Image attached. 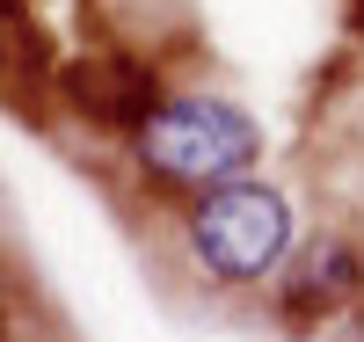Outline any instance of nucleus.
I'll use <instances>...</instances> for the list:
<instances>
[{
  "label": "nucleus",
  "mask_w": 364,
  "mask_h": 342,
  "mask_svg": "<svg viewBox=\"0 0 364 342\" xmlns=\"http://www.w3.org/2000/svg\"><path fill=\"white\" fill-rule=\"evenodd\" d=\"M182 247L190 262L211 277V284H262L291 262V197L277 182H262L255 168L248 175H226L197 190L190 219H182Z\"/></svg>",
  "instance_id": "obj_1"
},
{
  "label": "nucleus",
  "mask_w": 364,
  "mask_h": 342,
  "mask_svg": "<svg viewBox=\"0 0 364 342\" xmlns=\"http://www.w3.org/2000/svg\"><path fill=\"white\" fill-rule=\"evenodd\" d=\"M132 153L168 190H211L262 161V124L226 95H161V109L132 132Z\"/></svg>",
  "instance_id": "obj_2"
},
{
  "label": "nucleus",
  "mask_w": 364,
  "mask_h": 342,
  "mask_svg": "<svg viewBox=\"0 0 364 342\" xmlns=\"http://www.w3.org/2000/svg\"><path fill=\"white\" fill-rule=\"evenodd\" d=\"M51 87H58V102H66L80 124H95V132H139L146 117L161 109V73L146 66L139 51H80L66 58V66H51Z\"/></svg>",
  "instance_id": "obj_3"
},
{
  "label": "nucleus",
  "mask_w": 364,
  "mask_h": 342,
  "mask_svg": "<svg viewBox=\"0 0 364 342\" xmlns=\"http://www.w3.org/2000/svg\"><path fill=\"white\" fill-rule=\"evenodd\" d=\"M364 292V255L343 233H314L284 262V314H336Z\"/></svg>",
  "instance_id": "obj_4"
}]
</instances>
